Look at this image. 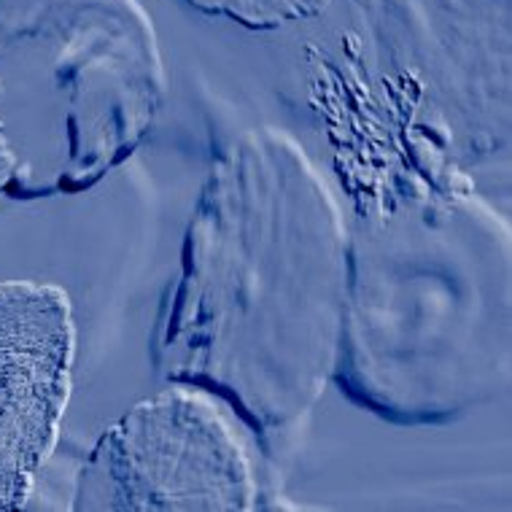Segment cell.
Instances as JSON below:
<instances>
[{"label":"cell","mask_w":512,"mask_h":512,"mask_svg":"<svg viewBox=\"0 0 512 512\" xmlns=\"http://www.w3.org/2000/svg\"><path fill=\"white\" fill-rule=\"evenodd\" d=\"M348 219L297 138L254 127L213 159L151 329L165 383L219 397L256 434L289 429L332 383Z\"/></svg>","instance_id":"1"},{"label":"cell","mask_w":512,"mask_h":512,"mask_svg":"<svg viewBox=\"0 0 512 512\" xmlns=\"http://www.w3.org/2000/svg\"><path fill=\"white\" fill-rule=\"evenodd\" d=\"M510 224L477 189L351 213L332 383L397 426H442L510 383Z\"/></svg>","instance_id":"2"},{"label":"cell","mask_w":512,"mask_h":512,"mask_svg":"<svg viewBox=\"0 0 512 512\" xmlns=\"http://www.w3.org/2000/svg\"><path fill=\"white\" fill-rule=\"evenodd\" d=\"M310 106L351 213L477 189L510 151V0H345Z\"/></svg>","instance_id":"3"},{"label":"cell","mask_w":512,"mask_h":512,"mask_svg":"<svg viewBox=\"0 0 512 512\" xmlns=\"http://www.w3.org/2000/svg\"><path fill=\"white\" fill-rule=\"evenodd\" d=\"M0 49L49 60L44 119L14 151L9 197L87 192L141 149L168 84L135 0H0Z\"/></svg>","instance_id":"4"},{"label":"cell","mask_w":512,"mask_h":512,"mask_svg":"<svg viewBox=\"0 0 512 512\" xmlns=\"http://www.w3.org/2000/svg\"><path fill=\"white\" fill-rule=\"evenodd\" d=\"M256 461L224 402L170 383L108 426L76 477L73 510H265Z\"/></svg>","instance_id":"5"},{"label":"cell","mask_w":512,"mask_h":512,"mask_svg":"<svg viewBox=\"0 0 512 512\" xmlns=\"http://www.w3.org/2000/svg\"><path fill=\"white\" fill-rule=\"evenodd\" d=\"M76 356L68 294L0 283V512L19 510L60 440Z\"/></svg>","instance_id":"6"},{"label":"cell","mask_w":512,"mask_h":512,"mask_svg":"<svg viewBox=\"0 0 512 512\" xmlns=\"http://www.w3.org/2000/svg\"><path fill=\"white\" fill-rule=\"evenodd\" d=\"M184 3L211 17H224L251 30H275L292 22L321 17L335 0H184Z\"/></svg>","instance_id":"7"},{"label":"cell","mask_w":512,"mask_h":512,"mask_svg":"<svg viewBox=\"0 0 512 512\" xmlns=\"http://www.w3.org/2000/svg\"><path fill=\"white\" fill-rule=\"evenodd\" d=\"M0 103H3V87H0ZM14 168H17V159L11 154V146L3 135V122H0V197L9 192L11 178H14Z\"/></svg>","instance_id":"8"}]
</instances>
